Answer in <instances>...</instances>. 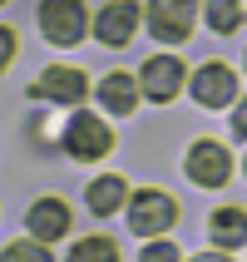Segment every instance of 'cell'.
Returning a JSON list of instances; mask_svg holds the SVG:
<instances>
[{"label":"cell","mask_w":247,"mask_h":262,"mask_svg":"<svg viewBox=\"0 0 247 262\" xmlns=\"http://www.w3.org/2000/svg\"><path fill=\"white\" fill-rule=\"evenodd\" d=\"M178 223V203L168 198V193H159V188H139V198L129 203V228L139 237H159V233H168Z\"/></svg>","instance_id":"6da1fadb"},{"label":"cell","mask_w":247,"mask_h":262,"mask_svg":"<svg viewBox=\"0 0 247 262\" xmlns=\"http://www.w3.org/2000/svg\"><path fill=\"white\" fill-rule=\"evenodd\" d=\"M64 148H70L74 159H104L109 148H114V134H109V124H104L99 114H74L70 119V129H64Z\"/></svg>","instance_id":"7a4b0ae2"},{"label":"cell","mask_w":247,"mask_h":262,"mask_svg":"<svg viewBox=\"0 0 247 262\" xmlns=\"http://www.w3.org/2000/svg\"><path fill=\"white\" fill-rule=\"evenodd\" d=\"M84 5L79 0H44L40 5V30L50 45H74L79 35H84Z\"/></svg>","instance_id":"3957f363"},{"label":"cell","mask_w":247,"mask_h":262,"mask_svg":"<svg viewBox=\"0 0 247 262\" xmlns=\"http://www.w3.org/2000/svg\"><path fill=\"white\" fill-rule=\"evenodd\" d=\"M193 10H198V0H148V30L163 45H178L193 30Z\"/></svg>","instance_id":"277c9868"},{"label":"cell","mask_w":247,"mask_h":262,"mask_svg":"<svg viewBox=\"0 0 247 262\" xmlns=\"http://www.w3.org/2000/svg\"><path fill=\"white\" fill-rule=\"evenodd\" d=\"M228 168H233V159H228V148L213 144V139H198V144L188 148V178L193 183L222 188V183H228Z\"/></svg>","instance_id":"5b68a950"},{"label":"cell","mask_w":247,"mask_h":262,"mask_svg":"<svg viewBox=\"0 0 247 262\" xmlns=\"http://www.w3.org/2000/svg\"><path fill=\"white\" fill-rule=\"evenodd\" d=\"M133 30H139V5L133 0H114V5H104L99 20H94V35H99V45H129Z\"/></svg>","instance_id":"8992f818"},{"label":"cell","mask_w":247,"mask_h":262,"mask_svg":"<svg viewBox=\"0 0 247 262\" xmlns=\"http://www.w3.org/2000/svg\"><path fill=\"white\" fill-rule=\"evenodd\" d=\"M178 89H183V64H178L173 55H153L144 64V94L153 104H168Z\"/></svg>","instance_id":"52a82bcc"},{"label":"cell","mask_w":247,"mask_h":262,"mask_svg":"<svg viewBox=\"0 0 247 262\" xmlns=\"http://www.w3.org/2000/svg\"><path fill=\"white\" fill-rule=\"evenodd\" d=\"M35 94H40V99H55V104H79L89 94V79L79 70H70V64H64V70H44L40 79H35Z\"/></svg>","instance_id":"ba28073f"},{"label":"cell","mask_w":247,"mask_h":262,"mask_svg":"<svg viewBox=\"0 0 247 262\" xmlns=\"http://www.w3.org/2000/svg\"><path fill=\"white\" fill-rule=\"evenodd\" d=\"M193 94H198V104H208V109L233 104V94H237V74L228 70V64H203V70L193 74Z\"/></svg>","instance_id":"9c48e42d"},{"label":"cell","mask_w":247,"mask_h":262,"mask_svg":"<svg viewBox=\"0 0 247 262\" xmlns=\"http://www.w3.org/2000/svg\"><path fill=\"white\" fill-rule=\"evenodd\" d=\"M30 233L40 237V243H59V237L70 233V208H64V198H40V203L30 208Z\"/></svg>","instance_id":"30bf717a"},{"label":"cell","mask_w":247,"mask_h":262,"mask_svg":"<svg viewBox=\"0 0 247 262\" xmlns=\"http://www.w3.org/2000/svg\"><path fill=\"white\" fill-rule=\"evenodd\" d=\"M208 233H213L218 248H242L247 243V213L242 208H218L213 223H208Z\"/></svg>","instance_id":"8fae6325"},{"label":"cell","mask_w":247,"mask_h":262,"mask_svg":"<svg viewBox=\"0 0 247 262\" xmlns=\"http://www.w3.org/2000/svg\"><path fill=\"white\" fill-rule=\"evenodd\" d=\"M124 198H129L124 178H94V183H89V208H94L99 218H104V213H119Z\"/></svg>","instance_id":"7c38bea8"},{"label":"cell","mask_w":247,"mask_h":262,"mask_svg":"<svg viewBox=\"0 0 247 262\" xmlns=\"http://www.w3.org/2000/svg\"><path fill=\"white\" fill-rule=\"evenodd\" d=\"M99 99L109 104L114 114H129L133 104H139V84H133L129 74H109V79L99 84Z\"/></svg>","instance_id":"4fadbf2b"},{"label":"cell","mask_w":247,"mask_h":262,"mask_svg":"<svg viewBox=\"0 0 247 262\" xmlns=\"http://www.w3.org/2000/svg\"><path fill=\"white\" fill-rule=\"evenodd\" d=\"M208 25L218 35H233L242 25V0H208Z\"/></svg>","instance_id":"5bb4252c"},{"label":"cell","mask_w":247,"mask_h":262,"mask_svg":"<svg viewBox=\"0 0 247 262\" xmlns=\"http://www.w3.org/2000/svg\"><path fill=\"white\" fill-rule=\"evenodd\" d=\"M70 262H119V248L109 237H79L70 248Z\"/></svg>","instance_id":"9a60e30c"},{"label":"cell","mask_w":247,"mask_h":262,"mask_svg":"<svg viewBox=\"0 0 247 262\" xmlns=\"http://www.w3.org/2000/svg\"><path fill=\"white\" fill-rule=\"evenodd\" d=\"M0 262H55V257H50V252L40 248V237H35V243H10Z\"/></svg>","instance_id":"2e32d148"},{"label":"cell","mask_w":247,"mask_h":262,"mask_svg":"<svg viewBox=\"0 0 247 262\" xmlns=\"http://www.w3.org/2000/svg\"><path fill=\"white\" fill-rule=\"evenodd\" d=\"M144 262H178V248H173V243H148Z\"/></svg>","instance_id":"e0dca14e"},{"label":"cell","mask_w":247,"mask_h":262,"mask_svg":"<svg viewBox=\"0 0 247 262\" xmlns=\"http://www.w3.org/2000/svg\"><path fill=\"white\" fill-rule=\"evenodd\" d=\"M10 55H15V30H5V25H0V70L10 64Z\"/></svg>","instance_id":"ac0fdd59"},{"label":"cell","mask_w":247,"mask_h":262,"mask_svg":"<svg viewBox=\"0 0 247 262\" xmlns=\"http://www.w3.org/2000/svg\"><path fill=\"white\" fill-rule=\"evenodd\" d=\"M233 134H237V139H247V99L237 104V114H233Z\"/></svg>","instance_id":"d6986e66"},{"label":"cell","mask_w":247,"mask_h":262,"mask_svg":"<svg viewBox=\"0 0 247 262\" xmlns=\"http://www.w3.org/2000/svg\"><path fill=\"white\" fill-rule=\"evenodd\" d=\"M193 262H228L222 252H208V257H193Z\"/></svg>","instance_id":"ffe728a7"}]
</instances>
